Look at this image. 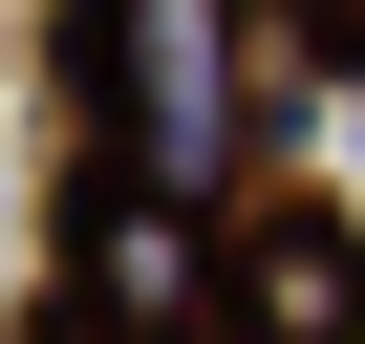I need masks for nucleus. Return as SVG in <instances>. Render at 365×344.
<instances>
[{
    "label": "nucleus",
    "instance_id": "f257e3e1",
    "mask_svg": "<svg viewBox=\"0 0 365 344\" xmlns=\"http://www.w3.org/2000/svg\"><path fill=\"white\" fill-rule=\"evenodd\" d=\"M108 108L150 194H215L237 172V0H108Z\"/></svg>",
    "mask_w": 365,
    "mask_h": 344
},
{
    "label": "nucleus",
    "instance_id": "f03ea898",
    "mask_svg": "<svg viewBox=\"0 0 365 344\" xmlns=\"http://www.w3.org/2000/svg\"><path fill=\"white\" fill-rule=\"evenodd\" d=\"M129 344H150V323H129Z\"/></svg>",
    "mask_w": 365,
    "mask_h": 344
}]
</instances>
